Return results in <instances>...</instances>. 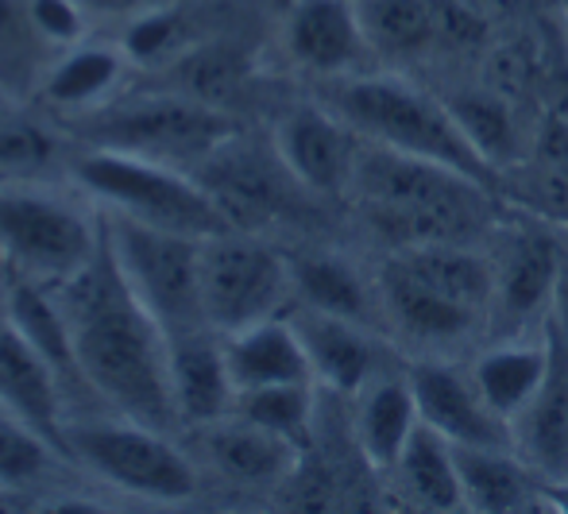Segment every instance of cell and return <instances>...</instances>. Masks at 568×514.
<instances>
[{"label":"cell","instance_id":"1","mask_svg":"<svg viewBox=\"0 0 568 514\" xmlns=\"http://www.w3.org/2000/svg\"><path fill=\"white\" fill-rule=\"evenodd\" d=\"M67 313L82 383L151 430L182 425L171 383V341L120 275L109 244L74 279L54 286Z\"/></svg>","mask_w":568,"mask_h":514},{"label":"cell","instance_id":"2","mask_svg":"<svg viewBox=\"0 0 568 514\" xmlns=\"http://www.w3.org/2000/svg\"><path fill=\"white\" fill-rule=\"evenodd\" d=\"M348 198H356L375 236L398 252L418 244H476L479 232L491 229L499 194L453 167L364 140Z\"/></svg>","mask_w":568,"mask_h":514},{"label":"cell","instance_id":"3","mask_svg":"<svg viewBox=\"0 0 568 514\" xmlns=\"http://www.w3.org/2000/svg\"><path fill=\"white\" fill-rule=\"evenodd\" d=\"M325 104L341 120H348L367 143L453 167L499 194V174L471 148L445 98L422 90L414 78L398 70H364V74L333 78L325 85Z\"/></svg>","mask_w":568,"mask_h":514},{"label":"cell","instance_id":"4","mask_svg":"<svg viewBox=\"0 0 568 514\" xmlns=\"http://www.w3.org/2000/svg\"><path fill=\"white\" fill-rule=\"evenodd\" d=\"M74 179L109 213L132 216L151 229L182 232V236L197 240L232 229L194 171L159 163V159L93 148L74 163Z\"/></svg>","mask_w":568,"mask_h":514},{"label":"cell","instance_id":"5","mask_svg":"<svg viewBox=\"0 0 568 514\" xmlns=\"http://www.w3.org/2000/svg\"><path fill=\"white\" fill-rule=\"evenodd\" d=\"M105 244L124 283L159 321L166 341L194 329H210L202 306V240L109 213Z\"/></svg>","mask_w":568,"mask_h":514},{"label":"cell","instance_id":"6","mask_svg":"<svg viewBox=\"0 0 568 514\" xmlns=\"http://www.w3.org/2000/svg\"><path fill=\"white\" fill-rule=\"evenodd\" d=\"M105 229L59 194L36 187H0V255L12 275L59 286L98 260Z\"/></svg>","mask_w":568,"mask_h":514},{"label":"cell","instance_id":"7","mask_svg":"<svg viewBox=\"0 0 568 514\" xmlns=\"http://www.w3.org/2000/svg\"><path fill=\"white\" fill-rule=\"evenodd\" d=\"M67 453L128 495L155 503H186L197 492V468L171 433L132 417H93L67 425Z\"/></svg>","mask_w":568,"mask_h":514},{"label":"cell","instance_id":"8","mask_svg":"<svg viewBox=\"0 0 568 514\" xmlns=\"http://www.w3.org/2000/svg\"><path fill=\"white\" fill-rule=\"evenodd\" d=\"M232 135H236V124L225 109H213L186 93L113 104L90 128L93 148L159 159V163L182 167V171H197Z\"/></svg>","mask_w":568,"mask_h":514},{"label":"cell","instance_id":"9","mask_svg":"<svg viewBox=\"0 0 568 514\" xmlns=\"http://www.w3.org/2000/svg\"><path fill=\"white\" fill-rule=\"evenodd\" d=\"M291 294V255L263 244L255 232L225 229L202 240V306L210 329L236 333L278 318Z\"/></svg>","mask_w":568,"mask_h":514},{"label":"cell","instance_id":"10","mask_svg":"<svg viewBox=\"0 0 568 514\" xmlns=\"http://www.w3.org/2000/svg\"><path fill=\"white\" fill-rule=\"evenodd\" d=\"M568 240L561 229L534 213L499 232V252L495 255V302L487 329L495 336L541 333L554 313L557 279H561Z\"/></svg>","mask_w":568,"mask_h":514},{"label":"cell","instance_id":"11","mask_svg":"<svg viewBox=\"0 0 568 514\" xmlns=\"http://www.w3.org/2000/svg\"><path fill=\"white\" fill-rule=\"evenodd\" d=\"M275 151L302 190L322 198H348L364 135L325 101L298 104L275 128Z\"/></svg>","mask_w":568,"mask_h":514},{"label":"cell","instance_id":"12","mask_svg":"<svg viewBox=\"0 0 568 514\" xmlns=\"http://www.w3.org/2000/svg\"><path fill=\"white\" fill-rule=\"evenodd\" d=\"M194 174L210 190V198L217 202L232 229L244 232H260L263 224L283 216V209L291 205V187H298L286 163L278 159V151L267 155V151L244 143L240 135H232L225 148L213 151Z\"/></svg>","mask_w":568,"mask_h":514},{"label":"cell","instance_id":"13","mask_svg":"<svg viewBox=\"0 0 568 514\" xmlns=\"http://www.w3.org/2000/svg\"><path fill=\"white\" fill-rule=\"evenodd\" d=\"M410 387L418 417L453 445L468 449H515V430L484 403L471 372H460L449 356H418L410 367Z\"/></svg>","mask_w":568,"mask_h":514},{"label":"cell","instance_id":"14","mask_svg":"<svg viewBox=\"0 0 568 514\" xmlns=\"http://www.w3.org/2000/svg\"><path fill=\"white\" fill-rule=\"evenodd\" d=\"M375 286H379L383 321L395 329L398 341L414 344L418 356H445V352L460 349V344H471L487 329L484 313L429 291L410 271L398 268L390 255L375 271Z\"/></svg>","mask_w":568,"mask_h":514},{"label":"cell","instance_id":"15","mask_svg":"<svg viewBox=\"0 0 568 514\" xmlns=\"http://www.w3.org/2000/svg\"><path fill=\"white\" fill-rule=\"evenodd\" d=\"M283 43L302 70L325 82L364 74L367 62H375L356 0H294L283 23Z\"/></svg>","mask_w":568,"mask_h":514},{"label":"cell","instance_id":"16","mask_svg":"<svg viewBox=\"0 0 568 514\" xmlns=\"http://www.w3.org/2000/svg\"><path fill=\"white\" fill-rule=\"evenodd\" d=\"M549 367H554V336L549 325L541 333H518V336H495L491 344L471 356V380H476L484 403L491 406L503 422L523 417L526 406L546 387Z\"/></svg>","mask_w":568,"mask_h":514},{"label":"cell","instance_id":"17","mask_svg":"<svg viewBox=\"0 0 568 514\" xmlns=\"http://www.w3.org/2000/svg\"><path fill=\"white\" fill-rule=\"evenodd\" d=\"M62 375L51 360L16 329L8 313H0V411L16 414L39 430L59 453H67V425L59 414Z\"/></svg>","mask_w":568,"mask_h":514},{"label":"cell","instance_id":"18","mask_svg":"<svg viewBox=\"0 0 568 514\" xmlns=\"http://www.w3.org/2000/svg\"><path fill=\"white\" fill-rule=\"evenodd\" d=\"M302 344H306L310 367H314L317 387H329L337 395H356L372 375L383 372V344L372 325L322 313L314 306H302L291 313Z\"/></svg>","mask_w":568,"mask_h":514},{"label":"cell","instance_id":"19","mask_svg":"<svg viewBox=\"0 0 568 514\" xmlns=\"http://www.w3.org/2000/svg\"><path fill=\"white\" fill-rule=\"evenodd\" d=\"M449 112L456 117V124L464 128V135L471 140V148L484 155V163L495 174L515 171L518 163H526L534 143V124L538 120L526 117V104L503 98L499 90L484 82H464L442 93Z\"/></svg>","mask_w":568,"mask_h":514},{"label":"cell","instance_id":"20","mask_svg":"<svg viewBox=\"0 0 568 514\" xmlns=\"http://www.w3.org/2000/svg\"><path fill=\"white\" fill-rule=\"evenodd\" d=\"M171 383L182 425H210L236 411V383L217 329L171 336Z\"/></svg>","mask_w":568,"mask_h":514},{"label":"cell","instance_id":"21","mask_svg":"<svg viewBox=\"0 0 568 514\" xmlns=\"http://www.w3.org/2000/svg\"><path fill=\"white\" fill-rule=\"evenodd\" d=\"M356 12L383 70L403 74L445 51V0H356Z\"/></svg>","mask_w":568,"mask_h":514},{"label":"cell","instance_id":"22","mask_svg":"<svg viewBox=\"0 0 568 514\" xmlns=\"http://www.w3.org/2000/svg\"><path fill=\"white\" fill-rule=\"evenodd\" d=\"M352 399H356L352 437H356L359 456H364L372 472L387 476L398 456H403L410 433L418 430V422H422L418 403H414L410 375L383 367V372L372 375Z\"/></svg>","mask_w":568,"mask_h":514},{"label":"cell","instance_id":"23","mask_svg":"<svg viewBox=\"0 0 568 514\" xmlns=\"http://www.w3.org/2000/svg\"><path fill=\"white\" fill-rule=\"evenodd\" d=\"M202 430H205V456H210L213 468L225 480H232V484L267 487L298 468L302 449L294 441L278 437L275 430H263L260 422H252V417L236 411L202 425Z\"/></svg>","mask_w":568,"mask_h":514},{"label":"cell","instance_id":"24","mask_svg":"<svg viewBox=\"0 0 568 514\" xmlns=\"http://www.w3.org/2000/svg\"><path fill=\"white\" fill-rule=\"evenodd\" d=\"M221 341H225V360L236 395L252 387H271V383H317L306 344H302L291 318L255 321L236 333H221Z\"/></svg>","mask_w":568,"mask_h":514},{"label":"cell","instance_id":"25","mask_svg":"<svg viewBox=\"0 0 568 514\" xmlns=\"http://www.w3.org/2000/svg\"><path fill=\"white\" fill-rule=\"evenodd\" d=\"M554 336V367L523 417L515 422V453L538 476L568 484V341L549 325Z\"/></svg>","mask_w":568,"mask_h":514},{"label":"cell","instance_id":"26","mask_svg":"<svg viewBox=\"0 0 568 514\" xmlns=\"http://www.w3.org/2000/svg\"><path fill=\"white\" fill-rule=\"evenodd\" d=\"M390 260L403 271H410L429 291L445 294L449 302H460L468 310H479L491 318L495 302V255L479 244H418L398 248Z\"/></svg>","mask_w":568,"mask_h":514},{"label":"cell","instance_id":"27","mask_svg":"<svg viewBox=\"0 0 568 514\" xmlns=\"http://www.w3.org/2000/svg\"><path fill=\"white\" fill-rule=\"evenodd\" d=\"M291 275L294 294L302 306H314L322 313H337V318L359 321V325H379V286L367 279L356 263L333 252H310L291 255Z\"/></svg>","mask_w":568,"mask_h":514},{"label":"cell","instance_id":"28","mask_svg":"<svg viewBox=\"0 0 568 514\" xmlns=\"http://www.w3.org/2000/svg\"><path fill=\"white\" fill-rule=\"evenodd\" d=\"M387 476L395 480L398 495H403L410 507L434 511V514L464 511V484H460V468H456V445L445 441L437 430H429L426 422H418V430L410 433L403 456H398Z\"/></svg>","mask_w":568,"mask_h":514},{"label":"cell","instance_id":"29","mask_svg":"<svg viewBox=\"0 0 568 514\" xmlns=\"http://www.w3.org/2000/svg\"><path fill=\"white\" fill-rule=\"evenodd\" d=\"M456 468L464 484V511L515 514L538 500V472L515 449H468L456 445Z\"/></svg>","mask_w":568,"mask_h":514},{"label":"cell","instance_id":"30","mask_svg":"<svg viewBox=\"0 0 568 514\" xmlns=\"http://www.w3.org/2000/svg\"><path fill=\"white\" fill-rule=\"evenodd\" d=\"M4 313L16 321L23 336L51 360V367L70 380L78 372V360H74V341H70V325H67V313L59 306V294L51 291L47 283H36V279H23L12 275V286H8V299H4Z\"/></svg>","mask_w":568,"mask_h":514},{"label":"cell","instance_id":"31","mask_svg":"<svg viewBox=\"0 0 568 514\" xmlns=\"http://www.w3.org/2000/svg\"><path fill=\"white\" fill-rule=\"evenodd\" d=\"M128 54L113 47H74L62 62H54L43 82V93L59 109H93L105 104L109 93L120 85L128 67Z\"/></svg>","mask_w":568,"mask_h":514},{"label":"cell","instance_id":"32","mask_svg":"<svg viewBox=\"0 0 568 514\" xmlns=\"http://www.w3.org/2000/svg\"><path fill=\"white\" fill-rule=\"evenodd\" d=\"M236 414L260 422L263 430H275L278 437L306 445L317 417V383H271L236 395Z\"/></svg>","mask_w":568,"mask_h":514},{"label":"cell","instance_id":"33","mask_svg":"<svg viewBox=\"0 0 568 514\" xmlns=\"http://www.w3.org/2000/svg\"><path fill=\"white\" fill-rule=\"evenodd\" d=\"M247 82V59L236 47L205 43L197 51L182 54L179 62V85L186 98L205 101L213 109H225V101L236 98Z\"/></svg>","mask_w":568,"mask_h":514},{"label":"cell","instance_id":"34","mask_svg":"<svg viewBox=\"0 0 568 514\" xmlns=\"http://www.w3.org/2000/svg\"><path fill=\"white\" fill-rule=\"evenodd\" d=\"M51 441L16 414L0 411V487H31L51 468Z\"/></svg>","mask_w":568,"mask_h":514},{"label":"cell","instance_id":"35","mask_svg":"<svg viewBox=\"0 0 568 514\" xmlns=\"http://www.w3.org/2000/svg\"><path fill=\"white\" fill-rule=\"evenodd\" d=\"M51 135L31 120H12L0 117V179H31L39 167L51 163Z\"/></svg>","mask_w":568,"mask_h":514},{"label":"cell","instance_id":"36","mask_svg":"<svg viewBox=\"0 0 568 514\" xmlns=\"http://www.w3.org/2000/svg\"><path fill=\"white\" fill-rule=\"evenodd\" d=\"M179 36H182V20L179 12L171 8H151L143 12L140 20L128 28V39H124V54L132 62H155V59H166V54L179 47Z\"/></svg>","mask_w":568,"mask_h":514},{"label":"cell","instance_id":"37","mask_svg":"<svg viewBox=\"0 0 568 514\" xmlns=\"http://www.w3.org/2000/svg\"><path fill=\"white\" fill-rule=\"evenodd\" d=\"M31 39L36 28L28 20V0H0V85H12V74H28L31 62Z\"/></svg>","mask_w":568,"mask_h":514},{"label":"cell","instance_id":"38","mask_svg":"<svg viewBox=\"0 0 568 514\" xmlns=\"http://www.w3.org/2000/svg\"><path fill=\"white\" fill-rule=\"evenodd\" d=\"M28 20L39 39L59 47H78L85 36V12L78 0H28Z\"/></svg>","mask_w":568,"mask_h":514},{"label":"cell","instance_id":"39","mask_svg":"<svg viewBox=\"0 0 568 514\" xmlns=\"http://www.w3.org/2000/svg\"><path fill=\"white\" fill-rule=\"evenodd\" d=\"M549 325L568 341V248H565V263H561V279H557V294H554V313H549Z\"/></svg>","mask_w":568,"mask_h":514},{"label":"cell","instance_id":"40","mask_svg":"<svg viewBox=\"0 0 568 514\" xmlns=\"http://www.w3.org/2000/svg\"><path fill=\"white\" fill-rule=\"evenodd\" d=\"M90 16H116V12H132L140 0H78Z\"/></svg>","mask_w":568,"mask_h":514},{"label":"cell","instance_id":"41","mask_svg":"<svg viewBox=\"0 0 568 514\" xmlns=\"http://www.w3.org/2000/svg\"><path fill=\"white\" fill-rule=\"evenodd\" d=\"M557 8H561V20L568 23V0H557Z\"/></svg>","mask_w":568,"mask_h":514},{"label":"cell","instance_id":"42","mask_svg":"<svg viewBox=\"0 0 568 514\" xmlns=\"http://www.w3.org/2000/svg\"><path fill=\"white\" fill-rule=\"evenodd\" d=\"M561 36H565V54H568V23L561 20Z\"/></svg>","mask_w":568,"mask_h":514},{"label":"cell","instance_id":"43","mask_svg":"<svg viewBox=\"0 0 568 514\" xmlns=\"http://www.w3.org/2000/svg\"><path fill=\"white\" fill-rule=\"evenodd\" d=\"M4 93H8V90H4V85H0V109H4Z\"/></svg>","mask_w":568,"mask_h":514}]
</instances>
